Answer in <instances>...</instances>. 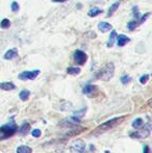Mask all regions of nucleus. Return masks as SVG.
<instances>
[{
  "label": "nucleus",
  "instance_id": "f257e3e1",
  "mask_svg": "<svg viewBox=\"0 0 152 153\" xmlns=\"http://www.w3.org/2000/svg\"><path fill=\"white\" fill-rule=\"evenodd\" d=\"M124 119H125V116H121V117L113 118V119L108 120V121L102 123L93 131V134H100V133H103L108 130H110L112 128H115L117 125H119L120 123H122Z\"/></svg>",
  "mask_w": 152,
  "mask_h": 153
},
{
  "label": "nucleus",
  "instance_id": "f03ea898",
  "mask_svg": "<svg viewBox=\"0 0 152 153\" xmlns=\"http://www.w3.org/2000/svg\"><path fill=\"white\" fill-rule=\"evenodd\" d=\"M17 131H18V125L14 120L6 123V124H3L2 126H0V141L10 139Z\"/></svg>",
  "mask_w": 152,
  "mask_h": 153
},
{
  "label": "nucleus",
  "instance_id": "7ed1b4c3",
  "mask_svg": "<svg viewBox=\"0 0 152 153\" xmlns=\"http://www.w3.org/2000/svg\"><path fill=\"white\" fill-rule=\"evenodd\" d=\"M115 75V65L113 62H108L103 68H101L96 73V78L99 80L108 81Z\"/></svg>",
  "mask_w": 152,
  "mask_h": 153
},
{
  "label": "nucleus",
  "instance_id": "20e7f679",
  "mask_svg": "<svg viewBox=\"0 0 152 153\" xmlns=\"http://www.w3.org/2000/svg\"><path fill=\"white\" fill-rule=\"evenodd\" d=\"M151 133V124L150 122H148L147 124L144 125L143 128H141L140 130H134L132 132L129 133V137L131 139H136V140H142L146 139L150 135Z\"/></svg>",
  "mask_w": 152,
  "mask_h": 153
},
{
  "label": "nucleus",
  "instance_id": "39448f33",
  "mask_svg": "<svg viewBox=\"0 0 152 153\" xmlns=\"http://www.w3.org/2000/svg\"><path fill=\"white\" fill-rule=\"evenodd\" d=\"M80 119L77 117H69V118H66V119L62 120L61 123H59V126L62 127H66V128H75V127L79 126L80 124Z\"/></svg>",
  "mask_w": 152,
  "mask_h": 153
},
{
  "label": "nucleus",
  "instance_id": "423d86ee",
  "mask_svg": "<svg viewBox=\"0 0 152 153\" xmlns=\"http://www.w3.org/2000/svg\"><path fill=\"white\" fill-rule=\"evenodd\" d=\"M40 70H33V71H23L22 73L18 75L19 79L21 80H33L40 75Z\"/></svg>",
  "mask_w": 152,
  "mask_h": 153
},
{
  "label": "nucleus",
  "instance_id": "0eeeda50",
  "mask_svg": "<svg viewBox=\"0 0 152 153\" xmlns=\"http://www.w3.org/2000/svg\"><path fill=\"white\" fill-rule=\"evenodd\" d=\"M71 151L73 153H85V151H87V145L81 140L74 141L71 145Z\"/></svg>",
  "mask_w": 152,
  "mask_h": 153
},
{
  "label": "nucleus",
  "instance_id": "6e6552de",
  "mask_svg": "<svg viewBox=\"0 0 152 153\" xmlns=\"http://www.w3.org/2000/svg\"><path fill=\"white\" fill-rule=\"evenodd\" d=\"M73 59H74V62H75L77 65L82 66V65H85L87 61V53L83 52L82 50H76L73 54Z\"/></svg>",
  "mask_w": 152,
  "mask_h": 153
},
{
  "label": "nucleus",
  "instance_id": "1a4fd4ad",
  "mask_svg": "<svg viewBox=\"0 0 152 153\" xmlns=\"http://www.w3.org/2000/svg\"><path fill=\"white\" fill-rule=\"evenodd\" d=\"M116 39H117V45L119 47L125 46L127 43L130 42V39L128 36H126L125 34H119V36L117 34V38Z\"/></svg>",
  "mask_w": 152,
  "mask_h": 153
},
{
  "label": "nucleus",
  "instance_id": "9d476101",
  "mask_svg": "<svg viewBox=\"0 0 152 153\" xmlns=\"http://www.w3.org/2000/svg\"><path fill=\"white\" fill-rule=\"evenodd\" d=\"M30 130V124L27 122H24L20 127H18V131L21 135H27Z\"/></svg>",
  "mask_w": 152,
  "mask_h": 153
},
{
  "label": "nucleus",
  "instance_id": "9b49d317",
  "mask_svg": "<svg viewBox=\"0 0 152 153\" xmlns=\"http://www.w3.org/2000/svg\"><path fill=\"white\" fill-rule=\"evenodd\" d=\"M0 90L3 91H14L16 90V85L10 81H6V82H0Z\"/></svg>",
  "mask_w": 152,
  "mask_h": 153
},
{
  "label": "nucleus",
  "instance_id": "f8f14e48",
  "mask_svg": "<svg viewBox=\"0 0 152 153\" xmlns=\"http://www.w3.org/2000/svg\"><path fill=\"white\" fill-rule=\"evenodd\" d=\"M17 56H18V50H17V48H13L6 51V53L4 54V59L10 61V59H13Z\"/></svg>",
  "mask_w": 152,
  "mask_h": 153
},
{
  "label": "nucleus",
  "instance_id": "ddd939ff",
  "mask_svg": "<svg viewBox=\"0 0 152 153\" xmlns=\"http://www.w3.org/2000/svg\"><path fill=\"white\" fill-rule=\"evenodd\" d=\"M96 89L97 88L95 87V85H85V87L82 88V93L85 95H87V96H90V95H92L94 92L96 91Z\"/></svg>",
  "mask_w": 152,
  "mask_h": 153
},
{
  "label": "nucleus",
  "instance_id": "4468645a",
  "mask_svg": "<svg viewBox=\"0 0 152 153\" xmlns=\"http://www.w3.org/2000/svg\"><path fill=\"white\" fill-rule=\"evenodd\" d=\"M112 28V25L108 22H100L98 24V29L101 32H108V30H110Z\"/></svg>",
  "mask_w": 152,
  "mask_h": 153
},
{
  "label": "nucleus",
  "instance_id": "2eb2a0df",
  "mask_svg": "<svg viewBox=\"0 0 152 153\" xmlns=\"http://www.w3.org/2000/svg\"><path fill=\"white\" fill-rule=\"evenodd\" d=\"M16 152L17 153H33V149L26 145H21V146H19V147H17Z\"/></svg>",
  "mask_w": 152,
  "mask_h": 153
},
{
  "label": "nucleus",
  "instance_id": "dca6fc26",
  "mask_svg": "<svg viewBox=\"0 0 152 153\" xmlns=\"http://www.w3.org/2000/svg\"><path fill=\"white\" fill-rule=\"evenodd\" d=\"M144 125V120L142 118H136V120H133V122L131 123V126L133 127L134 129H139Z\"/></svg>",
  "mask_w": 152,
  "mask_h": 153
},
{
  "label": "nucleus",
  "instance_id": "f3484780",
  "mask_svg": "<svg viewBox=\"0 0 152 153\" xmlns=\"http://www.w3.org/2000/svg\"><path fill=\"white\" fill-rule=\"evenodd\" d=\"M29 96H30V92H29L28 90H22V91L20 92V94H19V98L22 101H27Z\"/></svg>",
  "mask_w": 152,
  "mask_h": 153
},
{
  "label": "nucleus",
  "instance_id": "a211bd4d",
  "mask_svg": "<svg viewBox=\"0 0 152 153\" xmlns=\"http://www.w3.org/2000/svg\"><path fill=\"white\" fill-rule=\"evenodd\" d=\"M87 107H82V108L79 109V111H74L73 116H74V117L79 118V119H81V118L85 117V113H87Z\"/></svg>",
  "mask_w": 152,
  "mask_h": 153
},
{
  "label": "nucleus",
  "instance_id": "6ab92c4d",
  "mask_svg": "<svg viewBox=\"0 0 152 153\" xmlns=\"http://www.w3.org/2000/svg\"><path fill=\"white\" fill-rule=\"evenodd\" d=\"M102 13V10H100V8H98V7H93V8H91V10H89V13H87V15H89L90 17H96V16H98V15H100Z\"/></svg>",
  "mask_w": 152,
  "mask_h": 153
},
{
  "label": "nucleus",
  "instance_id": "aec40b11",
  "mask_svg": "<svg viewBox=\"0 0 152 153\" xmlns=\"http://www.w3.org/2000/svg\"><path fill=\"white\" fill-rule=\"evenodd\" d=\"M67 72L70 75H78L80 73V68H78V67H69L67 69Z\"/></svg>",
  "mask_w": 152,
  "mask_h": 153
},
{
  "label": "nucleus",
  "instance_id": "412c9836",
  "mask_svg": "<svg viewBox=\"0 0 152 153\" xmlns=\"http://www.w3.org/2000/svg\"><path fill=\"white\" fill-rule=\"evenodd\" d=\"M116 38H117V32H116V30H113L112 33H110V39H108V47H113V45H114V43H115Z\"/></svg>",
  "mask_w": 152,
  "mask_h": 153
},
{
  "label": "nucleus",
  "instance_id": "4be33fe9",
  "mask_svg": "<svg viewBox=\"0 0 152 153\" xmlns=\"http://www.w3.org/2000/svg\"><path fill=\"white\" fill-rule=\"evenodd\" d=\"M120 5V2H116V3L113 4L112 6L110 7V10H108V17H110L112 15H114V13H116V10H117V8L119 7Z\"/></svg>",
  "mask_w": 152,
  "mask_h": 153
},
{
  "label": "nucleus",
  "instance_id": "5701e85b",
  "mask_svg": "<svg viewBox=\"0 0 152 153\" xmlns=\"http://www.w3.org/2000/svg\"><path fill=\"white\" fill-rule=\"evenodd\" d=\"M10 26V21L8 20V19H3V20L0 22V27L1 28H3V29H6V28H8V27Z\"/></svg>",
  "mask_w": 152,
  "mask_h": 153
},
{
  "label": "nucleus",
  "instance_id": "b1692460",
  "mask_svg": "<svg viewBox=\"0 0 152 153\" xmlns=\"http://www.w3.org/2000/svg\"><path fill=\"white\" fill-rule=\"evenodd\" d=\"M130 81H131V77L128 76V75H123V76L121 77V82L123 83V85H127Z\"/></svg>",
  "mask_w": 152,
  "mask_h": 153
},
{
  "label": "nucleus",
  "instance_id": "393cba45",
  "mask_svg": "<svg viewBox=\"0 0 152 153\" xmlns=\"http://www.w3.org/2000/svg\"><path fill=\"white\" fill-rule=\"evenodd\" d=\"M149 74H144L143 76L140 77V83L141 85H145V83H147V81L149 80Z\"/></svg>",
  "mask_w": 152,
  "mask_h": 153
},
{
  "label": "nucleus",
  "instance_id": "a878e982",
  "mask_svg": "<svg viewBox=\"0 0 152 153\" xmlns=\"http://www.w3.org/2000/svg\"><path fill=\"white\" fill-rule=\"evenodd\" d=\"M139 23L136 22V21H130L129 23L127 24V27H128V29L129 30H133V29H136V25H138Z\"/></svg>",
  "mask_w": 152,
  "mask_h": 153
},
{
  "label": "nucleus",
  "instance_id": "bb28decb",
  "mask_svg": "<svg viewBox=\"0 0 152 153\" xmlns=\"http://www.w3.org/2000/svg\"><path fill=\"white\" fill-rule=\"evenodd\" d=\"M31 135H33V137H36V139H38V137H40L41 135H42V131L40 130V129H33V131H31Z\"/></svg>",
  "mask_w": 152,
  "mask_h": 153
},
{
  "label": "nucleus",
  "instance_id": "cd10ccee",
  "mask_svg": "<svg viewBox=\"0 0 152 153\" xmlns=\"http://www.w3.org/2000/svg\"><path fill=\"white\" fill-rule=\"evenodd\" d=\"M10 7H12V10H13V12L16 13V12H18V10H19V7H20V6H19V4L17 3L16 1H14V2L12 3V5H10Z\"/></svg>",
  "mask_w": 152,
  "mask_h": 153
},
{
  "label": "nucleus",
  "instance_id": "c85d7f7f",
  "mask_svg": "<svg viewBox=\"0 0 152 153\" xmlns=\"http://www.w3.org/2000/svg\"><path fill=\"white\" fill-rule=\"evenodd\" d=\"M150 16V13H147V14H145L143 17H141V19H140V22H139V24H142V23H144L145 21L147 20V18Z\"/></svg>",
  "mask_w": 152,
  "mask_h": 153
},
{
  "label": "nucleus",
  "instance_id": "c756f323",
  "mask_svg": "<svg viewBox=\"0 0 152 153\" xmlns=\"http://www.w3.org/2000/svg\"><path fill=\"white\" fill-rule=\"evenodd\" d=\"M143 153H151L150 147L148 145H144L143 146Z\"/></svg>",
  "mask_w": 152,
  "mask_h": 153
},
{
  "label": "nucleus",
  "instance_id": "7c9ffc66",
  "mask_svg": "<svg viewBox=\"0 0 152 153\" xmlns=\"http://www.w3.org/2000/svg\"><path fill=\"white\" fill-rule=\"evenodd\" d=\"M53 2H65L67 1V0H52Z\"/></svg>",
  "mask_w": 152,
  "mask_h": 153
},
{
  "label": "nucleus",
  "instance_id": "2f4dec72",
  "mask_svg": "<svg viewBox=\"0 0 152 153\" xmlns=\"http://www.w3.org/2000/svg\"><path fill=\"white\" fill-rule=\"evenodd\" d=\"M105 153H110V151H108V150H106V151H105Z\"/></svg>",
  "mask_w": 152,
  "mask_h": 153
}]
</instances>
